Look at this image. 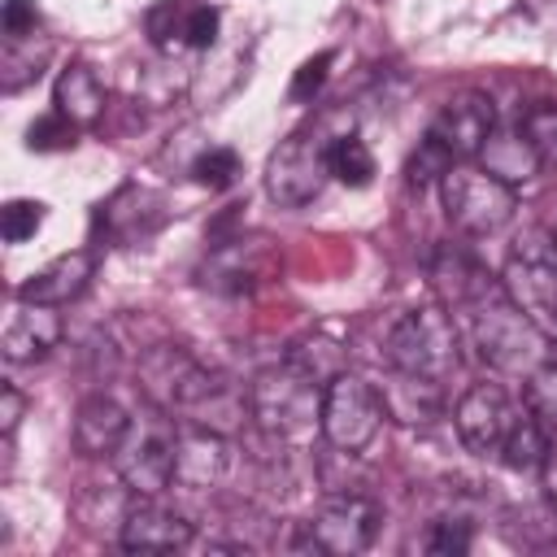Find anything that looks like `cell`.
Returning a JSON list of instances; mask_svg holds the SVG:
<instances>
[{
    "label": "cell",
    "mask_w": 557,
    "mask_h": 557,
    "mask_svg": "<svg viewBox=\"0 0 557 557\" xmlns=\"http://www.w3.org/2000/svg\"><path fill=\"white\" fill-rule=\"evenodd\" d=\"M470 309V339L483 366H492L496 374H531L540 361L553 357V339L540 322H531L496 283L492 292H483Z\"/></svg>",
    "instance_id": "6da1fadb"
},
{
    "label": "cell",
    "mask_w": 557,
    "mask_h": 557,
    "mask_svg": "<svg viewBox=\"0 0 557 557\" xmlns=\"http://www.w3.org/2000/svg\"><path fill=\"white\" fill-rule=\"evenodd\" d=\"M248 409L270 440H305L322 431V383H313L292 361L265 366L248 383Z\"/></svg>",
    "instance_id": "7a4b0ae2"
},
{
    "label": "cell",
    "mask_w": 557,
    "mask_h": 557,
    "mask_svg": "<svg viewBox=\"0 0 557 557\" xmlns=\"http://www.w3.org/2000/svg\"><path fill=\"white\" fill-rule=\"evenodd\" d=\"M440 205H444V218L453 231H461L470 239H487L513 222L518 191H513V183L496 178L479 161H453L448 174L440 178Z\"/></svg>",
    "instance_id": "3957f363"
},
{
    "label": "cell",
    "mask_w": 557,
    "mask_h": 557,
    "mask_svg": "<svg viewBox=\"0 0 557 557\" xmlns=\"http://www.w3.org/2000/svg\"><path fill=\"white\" fill-rule=\"evenodd\" d=\"M387 361L392 370H405L431 383L453 379L461 366V348H457V326L448 309L444 305L405 309L387 331Z\"/></svg>",
    "instance_id": "277c9868"
},
{
    "label": "cell",
    "mask_w": 557,
    "mask_h": 557,
    "mask_svg": "<svg viewBox=\"0 0 557 557\" xmlns=\"http://www.w3.org/2000/svg\"><path fill=\"white\" fill-rule=\"evenodd\" d=\"M500 287L505 296L548 331H557V244H553V231H522L505 257V270H500Z\"/></svg>",
    "instance_id": "5b68a950"
},
{
    "label": "cell",
    "mask_w": 557,
    "mask_h": 557,
    "mask_svg": "<svg viewBox=\"0 0 557 557\" xmlns=\"http://www.w3.org/2000/svg\"><path fill=\"white\" fill-rule=\"evenodd\" d=\"M387 409L374 383L344 370L322 387V440L339 453H361L374 444Z\"/></svg>",
    "instance_id": "8992f818"
},
{
    "label": "cell",
    "mask_w": 557,
    "mask_h": 557,
    "mask_svg": "<svg viewBox=\"0 0 557 557\" xmlns=\"http://www.w3.org/2000/svg\"><path fill=\"white\" fill-rule=\"evenodd\" d=\"M326 135L318 131H296L287 135L270 161H265V191L274 205L283 209H305L309 200L322 196L326 178H331V165H326Z\"/></svg>",
    "instance_id": "52a82bcc"
},
{
    "label": "cell",
    "mask_w": 557,
    "mask_h": 557,
    "mask_svg": "<svg viewBox=\"0 0 557 557\" xmlns=\"http://www.w3.org/2000/svg\"><path fill=\"white\" fill-rule=\"evenodd\" d=\"M174 418L157 409L148 426H131L126 444L113 453V470L131 496H161L174 487Z\"/></svg>",
    "instance_id": "ba28073f"
},
{
    "label": "cell",
    "mask_w": 557,
    "mask_h": 557,
    "mask_svg": "<svg viewBox=\"0 0 557 557\" xmlns=\"http://www.w3.org/2000/svg\"><path fill=\"white\" fill-rule=\"evenodd\" d=\"M383 509L366 492H335L322 500V509L305 522V548L331 553V557H352L366 553L379 535Z\"/></svg>",
    "instance_id": "9c48e42d"
},
{
    "label": "cell",
    "mask_w": 557,
    "mask_h": 557,
    "mask_svg": "<svg viewBox=\"0 0 557 557\" xmlns=\"http://www.w3.org/2000/svg\"><path fill=\"white\" fill-rule=\"evenodd\" d=\"M509 422H513V409H509V396H505L500 383H474V387H466L461 400H457V409H453L457 440L474 457H500V444H505Z\"/></svg>",
    "instance_id": "30bf717a"
},
{
    "label": "cell",
    "mask_w": 557,
    "mask_h": 557,
    "mask_svg": "<svg viewBox=\"0 0 557 557\" xmlns=\"http://www.w3.org/2000/svg\"><path fill=\"white\" fill-rule=\"evenodd\" d=\"M492 131H496V104H492V96L461 91L448 104H440V113H435V122H431L426 135L440 148H448L453 161H479V152L492 139Z\"/></svg>",
    "instance_id": "8fae6325"
},
{
    "label": "cell",
    "mask_w": 557,
    "mask_h": 557,
    "mask_svg": "<svg viewBox=\"0 0 557 557\" xmlns=\"http://www.w3.org/2000/svg\"><path fill=\"white\" fill-rule=\"evenodd\" d=\"M222 26V13L205 0H161L144 13V30L152 48L178 52V48H213Z\"/></svg>",
    "instance_id": "7c38bea8"
},
{
    "label": "cell",
    "mask_w": 557,
    "mask_h": 557,
    "mask_svg": "<svg viewBox=\"0 0 557 557\" xmlns=\"http://www.w3.org/2000/svg\"><path fill=\"white\" fill-rule=\"evenodd\" d=\"M196 540V527L157 505V496H139V505H131L122 513V527H117V544L126 553H174V548H187Z\"/></svg>",
    "instance_id": "4fadbf2b"
},
{
    "label": "cell",
    "mask_w": 557,
    "mask_h": 557,
    "mask_svg": "<svg viewBox=\"0 0 557 557\" xmlns=\"http://www.w3.org/2000/svg\"><path fill=\"white\" fill-rule=\"evenodd\" d=\"M226 435L209 431V426H183L178 440H174V487H187V492H209L222 483L226 474Z\"/></svg>",
    "instance_id": "5bb4252c"
},
{
    "label": "cell",
    "mask_w": 557,
    "mask_h": 557,
    "mask_svg": "<svg viewBox=\"0 0 557 557\" xmlns=\"http://www.w3.org/2000/svg\"><path fill=\"white\" fill-rule=\"evenodd\" d=\"M61 313L57 305H30V300H17L4 335H0V352L9 366H30V361H44L57 344H61Z\"/></svg>",
    "instance_id": "9a60e30c"
},
{
    "label": "cell",
    "mask_w": 557,
    "mask_h": 557,
    "mask_svg": "<svg viewBox=\"0 0 557 557\" xmlns=\"http://www.w3.org/2000/svg\"><path fill=\"white\" fill-rule=\"evenodd\" d=\"M91 274H96V257L91 252H83V248L78 252H61L44 270H35L30 278H22L13 296L17 300H30V305H70V300H78L87 292Z\"/></svg>",
    "instance_id": "2e32d148"
},
{
    "label": "cell",
    "mask_w": 557,
    "mask_h": 557,
    "mask_svg": "<svg viewBox=\"0 0 557 557\" xmlns=\"http://www.w3.org/2000/svg\"><path fill=\"white\" fill-rule=\"evenodd\" d=\"M135 418L113 400V396H87L74 413V426H70V440L83 457H113L126 435H131Z\"/></svg>",
    "instance_id": "e0dca14e"
},
{
    "label": "cell",
    "mask_w": 557,
    "mask_h": 557,
    "mask_svg": "<svg viewBox=\"0 0 557 557\" xmlns=\"http://www.w3.org/2000/svg\"><path fill=\"white\" fill-rule=\"evenodd\" d=\"M100 222L117 244H139L165 226V200L139 183H126L109 205H100Z\"/></svg>",
    "instance_id": "ac0fdd59"
},
{
    "label": "cell",
    "mask_w": 557,
    "mask_h": 557,
    "mask_svg": "<svg viewBox=\"0 0 557 557\" xmlns=\"http://www.w3.org/2000/svg\"><path fill=\"white\" fill-rule=\"evenodd\" d=\"M52 104L57 113H65L74 126H96L100 113H104V83L96 78V70L87 61H70L57 78V91H52Z\"/></svg>",
    "instance_id": "d6986e66"
},
{
    "label": "cell",
    "mask_w": 557,
    "mask_h": 557,
    "mask_svg": "<svg viewBox=\"0 0 557 557\" xmlns=\"http://www.w3.org/2000/svg\"><path fill=\"white\" fill-rule=\"evenodd\" d=\"M440 387H444V383H431V379L392 370V379L379 387V396H383L387 418L413 426V422H431V418L440 413V405H444V392H440Z\"/></svg>",
    "instance_id": "ffe728a7"
},
{
    "label": "cell",
    "mask_w": 557,
    "mask_h": 557,
    "mask_svg": "<svg viewBox=\"0 0 557 557\" xmlns=\"http://www.w3.org/2000/svg\"><path fill=\"white\" fill-rule=\"evenodd\" d=\"M431 278H435V287H440V296L444 300H453V305H474L483 292H492L496 283L483 274V265L474 261V257H466L461 248H440L435 252V265H431Z\"/></svg>",
    "instance_id": "44dd1931"
},
{
    "label": "cell",
    "mask_w": 557,
    "mask_h": 557,
    "mask_svg": "<svg viewBox=\"0 0 557 557\" xmlns=\"http://www.w3.org/2000/svg\"><path fill=\"white\" fill-rule=\"evenodd\" d=\"M479 165L492 170L496 178L513 183V187L527 183L531 174H540V157H535V148L527 144V135L518 126L513 131H492V139L479 152Z\"/></svg>",
    "instance_id": "7402d4cb"
},
{
    "label": "cell",
    "mask_w": 557,
    "mask_h": 557,
    "mask_svg": "<svg viewBox=\"0 0 557 557\" xmlns=\"http://www.w3.org/2000/svg\"><path fill=\"white\" fill-rule=\"evenodd\" d=\"M548 426H540L531 413L522 418V413H513V422H509V431H505V444H500V461L509 466V470H540L544 461H548V453H553V444H548Z\"/></svg>",
    "instance_id": "603a6c76"
},
{
    "label": "cell",
    "mask_w": 557,
    "mask_h": 557,
    "mask_svg": "<svg viewBox=\"0 0 557 557\" xmlns=\"http://www.w3.org/2000/svg\"><path fill=\"white\" fill-rule=\"evenodd\" d=\"M326 165H331V178H339L344 187H366V183L374 178V152H370V144H366L357 131L331 135V144H326Z\"/></svg>",
    "instance_id": "cb8c5ba5"
},
{
    "label": "cell",
    "mask_w": 557,
    "mask_h": 557,
    "mask_svg": "<svg viewBox=\"0 0 557 557\" xmlns=\"http://www.w3.org/2000/svg\"><path fill=\"white\" fill-rule=\"evenodd\" d=\"M283 361H292L296 370H305L313 383H331L335 374H344V348H339V339H331V335H305V339H296L292 348H287V357Z\"/></svg>",
    "instance_id": "d4e9b609"
},
{
    "label": "cell",
    "mask_w": 557,
    "mask_h": 557,
    "mask_svg": "<svg viewBox=\"0 0 557 557\" xmlns=\"http://www.w3.org/2000/svg\"><path fill=\"white\" fill-rule=\"evenodd\" d=\"M522 405H527V413H531L540 426L557 431V357L540 361V366L527 374V383H522Z\"/></svg>",
    "instance_id": "484cf974"
},
{
    "label": "cell",
    "mask_w": 557,
    "mask_h": 557,
    "mask_svg": "<svg viewBox=\"0 0 557 557\" xmlns=\"http://www.w3.org/2000/svg\"><path fill=\"white\" fill-rule=\"evenodd\" d=\"M518 131L540 157V170H557V104H531L518 117Z\"/></svg>",
    "instance_id": "4316f807"
},
{
    "label": "cell",
    "mask_w": 557,
    "mask_h": 557,
    "mask_svg": "<svg viewBox=\"0 0 557 557\" xmlns=\"http://www.w3.org/2000/svg\"><path fill=\"white\" fill-rule=\"evenodd\" d=\"M239 174H244L239 152H235V148H222V144L205 148V152L191 161V178H196L200 187H209V191H226Z\"/></svg>",
    "instance_id": "83f0119b"
},
{
    "label": "cell",
    "mask_w": 557,
    "mask_h": 557,
    "mask_svg": "<svg viewBox=\"0 0 557 557\" xmlns=\"http://www.w3.org/2000/svg\"><path fill=\"white\" fill-rule=\"evenodd\" d=\"M470 544H474V527H470V518H461V513L435 518V522L426 527V535H422V548H426V553H440V557H461V553H470Z\"/></svg>",
    "instance_id": "f1b7e54d"
},
{
    "label": "cell",
    "mask_w": 557,
    "mask_h": 557,
    "mask_svg": "<svg viewBox=\"0 0 557 557\" xmlns=\"http://www.w3.org/2000/svg\"><path fill=\"white\" fill-rule=\"evenodd\" d=\"M78 131H83V126H74L65 113L52 109V113H44V117L30 122V131H26V148H30V152H61V148H74Z\"/></svg>",
    "instance_id": "f546056e"
},
{
    "label": "cell",
    "mask_w": 557,
    "mask_h": 557,
    "mask_svg": "<svg viewBox=\"0 0 557 557\" xmlns=\"http://www.w3.org/2000/svg\"><path fill=\"white\" fill-rule=\"evenodd\" d=\"M44 213H48L44 200H26V196L9 200V205L0 209V235H4V244H26V239L44 226Z\"/></svg>",
    "instance_id": "4dcf8cb0"
},
{
    "label": "cell",
    "mask_w": 557,
    "mask_h": 557,
    "mask_svg": "<svg viewBox=\"0 0 557 557\" xmlns=\"http://www.w3.org/2000/svg\"><path fill=\"white\" fill-rule=\"evenodd\" d=\"M448 165H453V157H448V148H440L431 135L422 139V148L409 157V165H405V174H409V183H440L444 174H448Z\"/></svg>",
    "instance_id": "1f68e13d"
},
{
    "label": "cell",
    "mask_w": 557,
    "mask_h": 557,
    "mask_svg": "<svg viewBox=\"0 0 557 557\" xmlns=\"http://www.w3.org/2000/svg\"><path fill=\"white\" fill-rule=\"evenodd\" d=\"M331 61H335V52H318V57H309V61H300V70H296V78H292V87H287V96H292L296 104H305V100H313V96L322 91V83H326V74H331Z\"/></svg>",
    "instance_id": "d6a6232c"
},
{
    "label": "cell",
    "mask_w": 557,
    "mask_h": 557,
    "mask_svg": "<svg viewBox=\"0 0 557 557\" xmlns=\"http://www.w3.org/2000/svg\"><path fill=\"white\" fill-rule=\"evenodd\" d=\"M0 26H4V39H30L35 26H39V9H35V0H4Z\"/></svg>",
    "instance_id": "836d02e7"
},
{
    "label": "cell",
    "mask_w": 557,
    "mask_h": 557,
    "mask_svg": "<svg viewBox=\"0 0 557 557\" xmlns=\"http://www.w3.org/2000/svg\"><path fill=\"white\" fill-rule=\"evenodd\" d=\"M22 409H26V396H22L13 383H4V387H0V431H4V435H13V431H17Z\"/></svg>",
    "instance_id": "e575fe53"
},
{
    "label": "cell",
    "mask_w": 557,
    "mask_h": 557,
    "mask_svg": "<svg viewBox=\"0 0 557 557\" xmlns=\"http://www.w3.org/2000/svg\"><path fill=\"white\" fill-rule=\"evenodd\" d=\"M540 487H544V500H548V513L557 518V453H548V461L540 466Z\"/></svg>",
    "instance_id": "d590c367"
},
{
    "label": "cell",
    "mask_w": 557,
    "mask_h": 557,
    "mask_svg": "<svg viewBox=\"0 0 557 557\" xmlns=\"http://www.w3.org/2000/svg\"><path fill=\"white\" fill-rule=\"evenodd\" d=\"M553 244H557V226H553Z\"/></svg>",
    "instance_id": "8d00e7d4"
}]
</instances>
